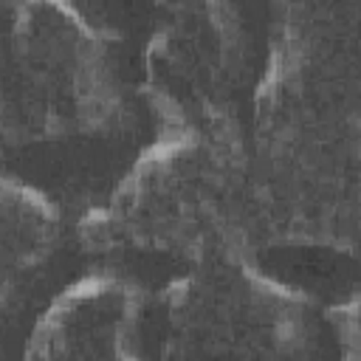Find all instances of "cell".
I'll use <instances>...</instances> for the list:
<instances>
[{"label": "cell", "mask_w": 361, "mask_h": 361, "mask_svg": "<svg viewBox=\"0 0 361 361\" xmlns=\"http://www.w3.org/2000/svg\"><path fill=\"white\" fill-rule=\"evenodd\" d=\"M274 274L313 293H344L353 285V265L327 251H285L271 259Z\"/></svg>", "instance_id": "1"}]
</instances>
